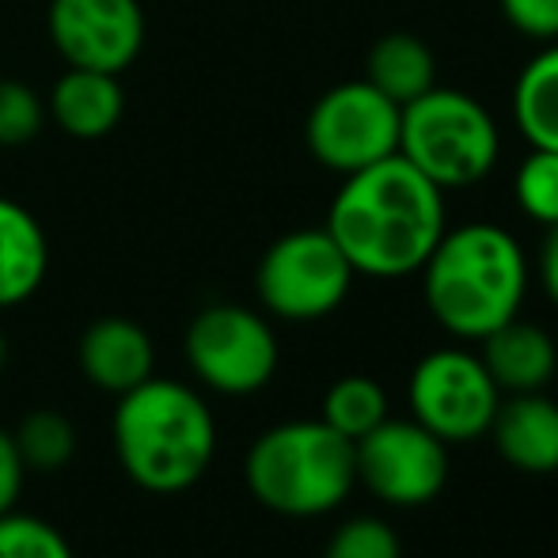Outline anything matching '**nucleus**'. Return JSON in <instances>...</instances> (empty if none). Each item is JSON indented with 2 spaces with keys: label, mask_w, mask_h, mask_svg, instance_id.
I'll use <instances>...</instances> for the list:
<instances>
[{
  "label": "nucleus",
  "mask_w": 558,
  "mask_h": 558,
  "mask_svg": "<svg viewBox=\"0 0 558 558\" xmlns=\"http://www.w3.org/2000/svg\"><path fill=\"white\" fill-rule=\"evenodd\" d=\"M327 232L365 278H411L448 228L445 191L403 156L350 171L327 209Z\"/></svg>",
  "instance_id": "1"
},
{
  "label": "nucleus",
  "mask_w": 558,
  "mask_h": 558,
  "mask_svg": "<svg viewBox=\"0 0 558 558\" xmlns=\"http://www.w3.org/2000/svg\"><path fill=\"white\" fill-rule=\"evenodd\" d=\"M418 274L429 316L448 335L468 342H478L521 316L529 293L524 247L494 221L445 228Z\"/></svg>",
  "instance_id": "2"
},
{
  "label": "nucleus",
  "mask_w": 558,
  "mask_h": 558,
  "mask_svg": "<svg viewBox=\"0 0 558 558\" xmlns=\"http://www.w3.org/2000/svg\"><path fill=\"white\" fill-rule=\"evenodd\" d=\"M122 471L153 494H179L209 471L217 452V422L194 388L148 376L118 396L111 422Z\"/></svg>",
  "instance_id": "3"
},
{
  "label": "nucleus",
  "mask_w": 558,
  "mask_h": 558,
  "mask_svg": "<svg viewBox=\"0 0 558 558\" xmlns=\"http://www.w3.org/2000/svg\"><path fill=\"white\" fill-rule=\"evenodd\" d=\"M243 475L258 506L281 517H324L350 498L357 483L353 441L324 418L286 422L251 445Z\"/></svg>",
  "instance_id": "4"
},
{
  "label": "nucleus",
  "mask_w": 558,
  "mask_h": 558,
  "mask_svg": "<svg viewBox=\"0 0 558 558\" xmlns=\"http://www.w3.org/2000/svg\"><path fill=\"white\" fill-rule=\"evenodd\" d=\"M399 156L437 191H468L498 168L501 130L475 96L437 84L403 107Z\"/></svg>",
  "instance_id": "5"
},
{
  "label": "nucleus",
  "mask_w": 558,
  "mask_h": 558,
  "mask_svg": "<svg viewBox=\"0 0 558 558\" xmlns=\"http://www.w3.org/2000/svg\"><path fill=\"white\" fill-rule=\"evenodd\" d=\"M353 266L327 228H296L266 247L255 274L258 301L270 316L312 324L342 308L353 286Z\"/></svg>",
  "instance_id": "6"
},
{
  "label": "nucleus",
  "mask_w": 558,
  "mask_h": 558,
  "mask_svg": "<svg viewBox=\"0 0 558 558\" xmlns=\"http://www.w3.org/2000/svg\"><path fill=\"white\" fill-rule=\"evenodd\" d=\"M399 118L403 107L391 104L368 81H345L312 104L304 141L316 163L350 175L399 153Z\"/></svg>",
  "instance_id": "7"
},
{
  "label": "nucleus",
  "mask_w": 558,
  "mask_h": 558,
  "mask_svg": "<svg viewBox=\"0 0 558 558\" xmlns=\"http://www.w3.org/2000/svg\"><path fill=\"white\" fill-rule=\"evenodd\" d=\"M186 361L206 388L221 396H255L278 373V335L243 304H214L191 319Z\"/></svg>",
  "instance_id": "8"
},
{
  "label": "nucleus",
  "mask_w": 558,
  "mask_h": 558,
  "mask_svg": "<svg viewBox=\"0 0 558 558\" xmlns=\"http://www.w3.org/2000/svg\"><path fill=\"white\" fill-rule=\"evenodd\" d=\"M407 403L411 418L422 422L429 434H437L445 445H460L490 434L501 391L478 353L445 345L414 365Z\"/></svg>",
  "instance_id": "9"
},
{
  "label": "nucleus",
  "mask_w": 558,
  "mask_h": 558,
  "mask_svg": "<svg viewBox=\"0 0 558 558\" xmlns=\"http://www.w3.org/2000/svg\"><path fill=\"white\" fill-rule=\"evenodd\" d=\"M357 483L380 501L414 509L434 501L448 483V445L414 418H384L373 434L353 441Z\"/></svg>",
  "instance_id": "10"
},
{
  "label": "nucleus",
  "mask_w": 558,
  "mask_h": 558,
  "mask_svg": "<svg viewBox=\"0 0 558 558\" xmlns=\"http://www.w3.org/2000/svg\"><path fill=\"white\" fill-rule=\"evenodd\" d=\"M46 31L65 65L122 76L145 46V12L137 0H50Z\"/></svg>",
  "instance_id": "11"
},
{
  "label": "nucleus",
  "mask_w": 558,
  "mask_h": 558,
  "mask_svg": "<svg viewBox=\"0 0 558 558\" xmlns=\"http://www.w3.org/2000/svg\"><path fill=\"white\" fill-rule=\"evenodd\" d=\"M494 448L509 468L524 475H555L558 471V403L544 391H521L498 403L490 422Z\"/></svg>",
  "instance_id": "12"
},
{
  "label": "nucleus",
  "mask_w": 558,
  "mask_h": 558,
  "mask_svg": "<svg viewBox=\"0 0 558 558\" xmlns=\"http://www.w3.org/2000/svg\"><path fill=\"white\" fill-rule=\"evenodd\" d=\"M81 368L99 391L125 396L137 384H145L156 368L153 338L141 324L125 316L96 319L81 335Z\"/></svg>",
  "instance_id": "13"
},
{
  "label": "nucleus",
  "mask_w": 558,
  "mask_h": 558,
  "mask_svg": "<svg viewBox=\"0 0 558 558\" xmlns=\"http://www.w3.org/2000/svg\"><path fill=\"white\" fill-rule=\"evenodd\" d=\"M46 114L53 125L81 141H99L114 133V125L125 114V92L118 73H99V69H73L53 81L46 96Z\"/></svg>",
  "instance_id": "14"
},
{
  "label": "nucleus",
  "mask_w": 558,
  "mask_h": 558,
  "mask_svg": "<svg viewBox=\"0 0 558 558\" xmlns=\"http://www.w3.org/2000/svg\"><path fill=\"white\" fill-rule=\"evenodd\" d=\"M483 342V365L494 376L498 391L506 396H521V391H544L551 384L558 368V350L555 338L536 324H524L521 316L501 324L498 331H490Z\"/></svg>",
  "instance_id": "15"
},
{
  "label": "nucleus",
  "mask_w": 558,
  "mask_h": 558,
  "mask_svg": "<svg viewBox=\"0 0 558 558\" xmlns=\"http://www.w3.org/2000/svg\"><path fill=\"white\" fill-rule=\"evenodd\" d=\"M50 243L27 206L0 198V308L31 301L46 281Z\"/></svg>",
  "instance_id": "16"
},
{
  "label": "nucleus",
  "mask_w": 558,
  "mask_h": 558,
  "mask_svg": "<svg viewBox=\"0 0 558 558\" xmlns=\"http://www.w3.org/2000/svg\"><path fill=\"white\" fill-rule=\"evenodd\" d=\"M365 81L391 104L407 107L429 88H437V58L426 38L414 31H391L373 43L365 58Z\"/></svg>",
  "instance_id": "17"
},
{
  "label": "nucleus",
  "mask_w": 558,
  "mask_h": 558,
  "mask_svg": "<svg viewBox=\"0 0 558 558\" xmlns=\"http://www.w3.org/2000/svg\"><path fill=\"white\" fill-rule=\"evenodd\" d=\"M513 125L532 148L558 153V38L539 43L513 81Z\"/></svg>",
  "instance_id": "18"
},
{
  "label": "nucleus",
  "mask_w": 558,
  "mask_h": 558,
  "mask_svg": "<svg viewBox=\"0 0 558 558\" xmlns=\"http://www.w3.org/2000/svg\"><path fill=\"white\" fill-rule=\"evenodd\" d=\"M319 418L342 434L345 441H361L365 434H373L384 418H388V391L373 380V376H342L327 388L324 396V414Z\"/></svg>",
  "instance_id": "19"
},
{
  "label": "nucleus",
  "mask_w": 558,
  "mask_h": 558,
  "mask_svg": "<svg viewBox=\"0 0 558 558\" xmlns=\"http://www.w3.org/2000/svg\"><path fill=\"white\" fill-rule=\"evenodd\" d=\"M15 448H20L23 463L35 471H58L73 460L76 452V429L65 414L58 411H35L20 422L15 429Z\"/></svg>",
  "instance_id": "20"
},
{
  "label": "nucleus",
  "mask_w": 558,
  "mask_h": 558,
  "mask_svg": "<svg viewBox=\"0 0 558 558\" xmlns=\"http://www.w3.org/2000/svg\"><path fill=\"white\" fill-rule=\"evenodd\" d=\"M513 198L524 217L536 225H558V153L532 148L513 175Z\"/></svg>",
  "instance_id": "21"
},
{
  "label": "nucleus",
  "mask_w": 558,
  "mask_h": 558,
  "mask_svg": "<svg viewBox=\"0 0 558 558\" xmlns=\"http://www.w3.org/2000/svg\"><path fill=\"white\" fill-rule=\"evenodd\" d=\"M0 558H73V547L53 524L12 509L0 517Z\"/></svg>",
  "instance_id": "22"
},
{
  "label": "nucleus",
  "mask_w": 558,
  "mask_h": 558,
  "mask_svg": "<svg viewBox=\"0 0 558 558\" xmlns=\"http://www.w3.org/2000/svg\"><path fill=\"white\" fill-rule=\"evenodd\" d=\"M46 99L23 81H0V145H27L46 125Z\"/></svg>",
  "instance_id": "23"
},
{
  "label": "nucleus",
  "mask_w": 558,
  "mask_h": 558,
  "mask_svg": "<svg viewBox=\"0 0 558 558\" xmlns=\"http://www.w3.org/2000/svg\"><path fill=\"white\" fill-rule=\"evenodd\" d=\"M324 558H403L391 524L380 517H353L331 536Z\"/></svg>",
  "instance_id": "24"
},
{
  "label": "nucleus",
  "mask_w": 558,
  "mask_h": 558,
  "mask_svg": "<svg viewBox=\"0 0 558 558\" xmlns=\"http://www.w3.org/2000/svg\"><path fill=\"white\" fill-rule=\"evenodd\" d=\"M506 23L532 43L558 38V0H498Z\"/></svg>",
  "instance_id": "25"
},
{
  "label": "nucleus",
  "mask_w": 558,
  "mask_h": 558,
  "mask_svg": "<svg viewBox=\"0 0 558 558\" xmlns=\"http://www.w3.org/2000/svg\"><path fill=\"white\" fill-rule=\"evenodd\" d=\"M23 463L20 448H15V437L0 429V517L12 513L15 501H20V490H23Z\"/></svg>",
  "instance_id": "26"
},
{
  "label": "nucleus",
  "mask_w": 558,
  "mask_h": 558,
  "mask_svg": "<svg viewBox=\"0 0 558 558\" xmlns=\"http://www.w3.org/2000/svg\"><path fill=\"white\" fill-rule=\"evenodd\" d=\"M539 286H544L547 301L558 308V225L547 228V240L539 247Z\"/></svg>",
  "instance_id": "27"
},
{
  "label": "nucleus",
  "mask_w": 558,
  "mask_h": 558,
  "mask_svg": "<svg viewBox=\"0 0 558 558\" xmlns=\"http://www.w3.org/2000/svg\"><path fill=\"white\" fill-rule=\"evenodd\" d=\"M4 361H8V338L0 331V368H4Z\"/></svg>",
  "instance_id": "28"
}]
</instances>
